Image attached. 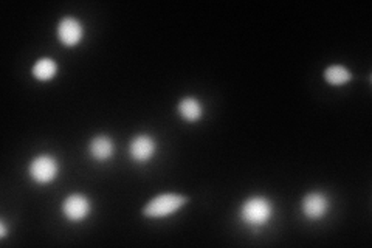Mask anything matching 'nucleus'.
Segmentation results:
<instances>
[{"label":"nucleus","instance_id":"1","mask_svg":"<svg viewBox=\"0 0 372 248\" xmlns=\"http://www.w3.org/2000/svg\"><path fill=\"white\" fill-rule=\"evenodd\" d=\"M273 216V205L265 197H250L247 198L240 208L242 220L250 227L265 225Z\"/></svg>","mask_w":372,"mask_h":248},{"label":"nucleus","instance_id":"2","mask_svg":"<svg viewBox=\"0 0 372 248\" xmlns=\"http://www.w3.org/2000/svg\"><path fill=\"white\" fill-rule=\"evenodd\" d=\"M188 198L178 194H161L154 197L145 207V216L147 217H165L176 213L186 203Z\"/></svg>","mask_w":372,"mask_h":248},{"label":"nucleus","instance_id":"3","mask_svg":"<svg viewBox=\"0 0 372 248\" xmlns=\"http://www.w3.org/2000/svg\"><path fill=\"white\" fill-rule=\"evenodd\" d=\"M59 166L58 161L50 155H39L36 157L30 165V176L34 180L36 183L47 185L50 182H53L58 176Z\"/></svg>","mask_w":372,"mask_h":248},{"label":"nucleus","instance_id":"4","mask_svg":"<svg viewBox=\"0 0 372 248\" xmlns=\"http://www.w3.org/2000/svg\"><path fill=\"white\" fill-rule=\"evenodd\" d=\"M62 211H64L68 220L81 222L90 213V202L85 196L73 194L70 197H67L64 203H62Z\"/></svg>","mask_w":372,"mask_h":248},{"label":"nucleus","instance_id":"5","mask_svg":"<svg viewBox=\"0 0 372 248\" xmlns=\"http://www.w3.org/2000/svg\"><path fill=\"white\" fill-rule=\"evenodd\" d=\"M302 213L310 220H318L327 213L329 200L322 192H310L302 198Z\"/></svg>","mask_w":372,"mask_h":248},{"label":"nucleus","instance_id":"6","mask_svg":"<svg viewBox=\"0 0 372 248\" xmlns=\"http://www.w3.org/2000/svg\"><path fill=\"white\" fill-rule=\"evenodd\" d=\"M84 30L83 25L79 23L78 19L74 17H64L59 22L58 27V36L61 42L64 43L67 47H74L76 43H79V41L83 39Z\"/></svg>","mask_w":372,"mask_h":248},{"label":"nucleus","instance_id":"7","mask_svg":"<svg viewBox=\"0 0 372 248\" xmlns=\"http://www.w3.org/2000/svg\"><path fill=\"white\" fill-rule=\"evenodd\" d=\"M155 152V141L149 135H136L129 145V154L132 160L138 163H145L152 158Z\"/></svg>","mask_w":372,"mask_h":248},{"label":"nucleus","instance_id":"8","mask_svg":"<svg viewBox=\"0 0 372 248\" xmlns=\"http://www.w3.org/2000/svg\"><path fill=\"white\" fill-rule=\"evenodd\" d=\"M90 155L98 161H105L114 155V141L105 135H98L89 145Z\"/></svg>","mask_w":372,"mask_h":248},{"label":"nucleus","instance_id":"9","mask_svg":"<svg viewBox=\"0 0 372 248\" xmlns=\"http://www.w3.org/2000/svg\"><path fill=\"white\" fill-rule=\"evenodd\" d=\"M178 114L182 115L183 120L196 123L202 118L203 114L202 104L198 103L196 98H183L182 101L178 103Z\"/></svg>","mask_w":372,"mask_h":248},{"label":"nucleus","instance_id":"10","mask_svg":"<svg viewBox=\"0 0 372 248\" xmlns=\"http://www.w3.org/2000/svg\"><path fill=\"white\" fill-rule=\"evenodd\" d=\"M324 78L329 84L332 85H343L346 83H349L352 74L343 65H331L324 72Z\"/></svg>","mask_w":372,"mask_h":248},{"label":"nucleus","instance_id":"11","mask_svg":"<svg viewBox=\"0 0 372 248\" xmlns=\"http://www.w3.org/2000/svg\"><path fill=\"white\" fill-rule=\"evenodd\" d=\"M56 72H58V65H56V62L53 59H48V58L37 61L33 67L34 78H37L39 81L52 79L56 74Z\"/></svg>","mask_w":372,"mask_h":248},{"label":"nucleus","instance_id":"12","mask_svg":"<svg viewBox=\"0 0 372 248\" xmlns=\"http://www.w3.org/2000/svg\"><path fill=\"white\" fill-rule=\"evenodd\" d=\"M5 236H6L5 225H3V223H0V238H5Z\"/></svg>","mask_w":372,"mask_h":248}]
</instances>
